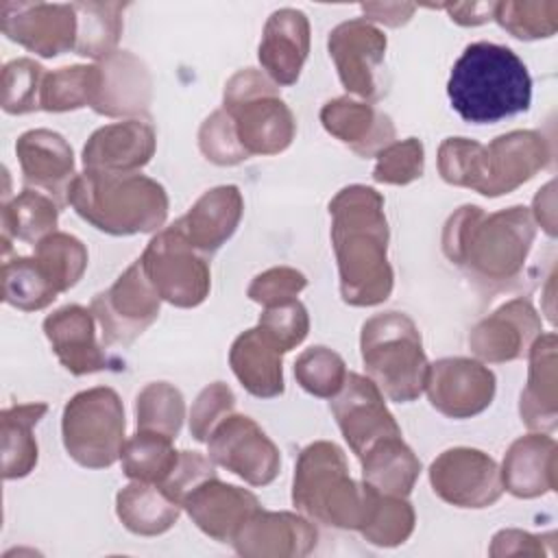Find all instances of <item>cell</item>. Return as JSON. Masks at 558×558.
Returning a JSON list of instances; mask_svg holds the SVG:
<instances>
[{
	"mask_svg": "<svg viewBox=\"0 0 558 558\" xmlns=\"http://www.w3.org/2000/svg\"><path fill=\"white\" fill-rule=\"evenodd\" d=\"M320 120L329 133L349 144L357 155L371 157L375 150H384L395 137V126L388 116L377 113L364 102L349 98L331 100L323 107Z\"/></svg>",
	"mask_w": 558,
	"mask_h": 558,
	"instance_id": "obj_26",
	"label": "cell"
},
{
	"mask_svg": "<svg viewBox=\"0 0 558 558\" xmlns=\"http://www.w3.org/2000/svg\"><path fill=\"white\" fill-rule=\"evenodd\" d=\"M15 153L22 168V179L31 190L50 196L59 207L70 203L74 183V159L70 144L54 131L35 129L20 135Z\"/></svg>",
	"mask_w": 558,
	"mask_h": 558,
	"instance_id": "obj_16",
	"label": "cell"
},
{
	"mask_svg": "<svg viewBox=\"0 0 558 558\" xmlns=\"http://www.w3.org/2000/svg\"><path fill=\"white\" fill-rule=\"evenodd\" d=\"M44 331L61 364L74 373L85 375L105 368L107 360L94 336V320L81 305H65L44 320Z\"/></svg>",
	"mask_w": 558,
	"mask_h": 558,
	"instance_id": "obj_22",
	"label": "cell"
},
{
	"mask_svg": "<svg viewBox=\"0 0 558 558\" xmlns=\"http://www.w3.org/2000/svg\"><path fill=\"white\" fill-rule=\"evenodd\" d=\"M338 392L340 395L331 399V412L347 442L360 458L377 440L388 436H401L392 414L384 405L381 392L375 381L349 373Z\"/></svg>",
	"mask_w": 558,
	"mask_h": 558,
	"instance_id": "obj_14",
	"label": "cell"
},
{
	"mask_svg": "<svg viewBox=\"0 0 558 558\" xmlns=\"http://www.w3.org/2000/svg\"><path fill=\"white\" fill-rule=\"evenodd\" d=\"M140 262L153 288L166 301L194 307L207 296L209 268L177 222L153 238Z\"/></svg>",
	"mask_w": 558,
	"mask_h": 558,
	"instance_id": "obj_10",
	"label": "cell"
},
{
	"mask_svg": "<svg viewBox=\"0 0 558 558\" xmlns=\"http://www.w3.org/2000/svg\"><path fill=\"white\" fill-rule=\"evenodd\" d=\"M242 216V196L238 187L222 185L205 192L196 205L177 220L179 229L196 251L211 253L231 238Z\"/></svg>",
	"mask_w": 558,
	"mask_h": 558,
	"instance_id": "obj_23",
	"label": "cell"
},
{
	"mask_svg": "<svg viewBox=\"0 0 558 558\" xmlns=\"http://www.w3.org/2000/svg\"><path fill=\"white\" fill-rule=\"evenodd\" d=\"M124 4H74L76 11V52L83 57H105L120 37V11Z\"/></svg>",
	"mask_w": 558,
	"mask_h": 558,
	"instance_id": "obj_37",
	"label": "cell"
},
{
	"mask_svg": "<svg viewBox=\"0 0 558 558\" xmlns=\"http://www.w3.org/2000/svg\"><path fill=\"white\" fill-rule=\"evenodd\" d=\"M362 360L368 375L392 401H412L425 388L429 364L421 349L418 329L405 314L386 312L364 323Z\"/></svg>",
	"mask_w": 558,
	"mask_h": 558,
	"instance_id": "obj_7",
	"label": "cell"
},
{
	"mask_svg": "<svg viewBox=\"0 0 558 558\" xmlns=\"http://www.w3.org/2000/svg\"><path fill=\"white\" fill-rule=\"evenodd\" d=\"M225 111L242 148L253 155L281 153L294 137V118L275 87L255 70L238 72L225 89Z\"/></svg>",
	"mask_w": 558,
	"mask_h": 558,
	"instance_id": "obj_8",
	"label": "cell"
},
{
	"mask_svg": "<svg viewBox=\"0 0 558 558\" xmlns=\"http://www.w3.org/2000/svg\"><path fill=\"white\" fill-rule=\"evenodd\" d=\"M525 231L532 229L523 207L482 218L480 207L466 205L449 218L442 246L447 257L477 281H501L519 266L530 246V242L508 244V240Z\"/></svg>",
	"mask_w": 558,
	"mask_h": 558,
	"instance_id": "obj_4",
	"label": "cell"
},
{
	"mask_svg": "<svg viewBox=\"0 0 558 558\" xmlns=\"http://www.w3.org/2000/svg\"><path fill=\"white\" fill-rule=\"evenodd\" d=\"M198 144L205 157L220 166H231L248 157L238 140L235 124L227 111H216L211 118L205 120V124L201 126Z\"/></svg>",
	"mask_w": 558,
	"mask_h": 558,
	"instance_id": "obj_42",
	"label": "cell"
},
{
	"mask_svg": "<svg viewBox=\"0 0 558 558\" xmlns=\"http://www.w3.org/2000/svg\"><path fill=\"white\" fill-rule=\"evenodd\" d=\"M92 312L107 344H129L159 314V294L137 259L120 279L94 296Z\"/></svg>",
	"mask_w": 558,
	"mask_h": 558,
	"instance_id": "obj_11",
	"label": "cell"
},
{
	"mask_svg": "<svg viewBox=\"0 0 558 558\" xmlns=\"http://www.w3.org/2000/svg\"><path fill=\"white\" fill-rule=\"evenodd\" d=\"M434 493L460 508L490 506L499 493V473L495 462L477 449H449L429 471Z\"/></svg>",
	"mask_w": 558,
	"mask_h": 558,
	"instance_id": "obj_15",
	"label": "cell"
},
{
	"mask_svg": "<svg viewBox=\"0 0 558 558\" xmlns=\"http://www.w3.org/2000/svg\"><path fill=\"white\" fill-rule=\"evenodd\" d=\"M381 207V196L364 185L344 187L329 205L340 290L351 305L381 303L392 290V270L386 262L388 229Z\"/></svg>",
	"mask_w": 558,
	"mask_h": 558,
	"instance_id": "obj_1",
	"label": "cell"
},
{
	"mask_svg": "<svg viewBox=\"0 0 558 558\" xmlns=\"http://www.w3.org/2000/svg\"><path fill=\"white\" fill-rule=\"evenodd\" d=\"M155 150V131L150 124L131 120L98 129L83 150L85 172L133 174L148 163Z\"/></svg>",
	"mask_w": 558,
	"mask_h": 558,
	"instance_id": "obj_19",
	"label": "cell"
},
{
	"mask_svg": "<svg viewBox=\"0 0 558 558\" xmlns=\"http://www.w3.org/2000/svg\"><path fill=\"white\" fill-rule=\"evenodd\" d=\"M63 445L83 466H111L124 447V410L111 388L72 397L63 410Z\"/></svg>",
	"mask_w": 558,
	"mask_h": 558,
	"instance_id": "obj_9",
	"label": "cell"
},
{
	"mask_svg": "<svg viewBox=\"0 0 558 558\" xmlns=\"http://www.w3.org/2000/svg\"><path fill=\"white\" fill-rule=\"evenodd\" d=\"M57 203L26 187L13 201L2 203V240H20L26 244H39L57 227Z\"/></svg>",
	"mask_w": 558,
	"mask_h": 558,
	"instance_id": "obj_31",
	"label": "cell"
},
{
	"mask_svg": "<svg viewBox=\"0 0 558 558\" xmlns=\"http://www.w3.org/2000/svg\"><path fill=\"white\" fill-rule=\"evenodd\" d=\"M0 28L20 46L41 57H57L76 46L78 22L74 4L2 2Z\"/></svg>",
	"mask_w": 558,
	"mask_h": 558,
	"instance_id": "obj_12",
	"label": "cell"
},
{
	"mask_svg": "<svg viewBox=\"0 0 558 558\" xmlns=\"http://www.w3.org/2000/svg\"><path fill=\"white\" fill-rule=\"evenodd\" d=\"M57 288L50 283L35 257H2V299L4 303L35 312L57 299Z\"/></svg>",
	"mask_w": 558,
	"mask_h": 558,
	"instance_id": "obj_32",
	"label": "cell"
},
{
	"mask_svg": "<svg viewBox=\"0 0 558 558\" xmlns=\"http://www.w3.org/2000/svg\"><path fill=\"white\" fill-rule=\"evenodd\" d=\"M447 96L458 116L473 124H493L527 111L532 78L508 46L469 44L451 68Z\"/></svg>",
	"mask_w": 558,
	"mask_h": 558,
	"instance_id": "obj_2",
	"label": "cell"
},
{
	"mask_svg": "<svg viewBox=\"0 0 558 558\" xmlns=\"http://www.w3.org/2000/svg\"><path fill=\"white\" fill-rule=\"evenodd\" d=\"M196 525L216 541H233L242 523L259 510L257 499L238 486L214 477L198 484L183 501Z\"/></svg>",
	"mask_w": 558,
	"mask_h": 558,
	"instance_id": "obj_20",
	"label": "cell"
},
{
	"mask_svg": "<svg viewBox=\"0 0 558 558\" xmlns=\"http://www.w3.org/2000/svg\"><path fill=\"white\" fill-rule=\"evenodd\" d=\"M209 456L246 480L264 486L279 471V451L248 416H229L216 425L209 436Z\"/></svg>",
	"mask_w": 558,
	"mask_h": 558,
	"instance_id": "obj_13",
	"label": "cell"
},
{
	"mask_svg": "<svg viewBox=\"0 0 558 558\" xmlns=\"http://www.w3.org/2000/svg\"><path fill=\"white\" fill-rule=\"evenodd\" d=\"M179 508L181 504L157 484L137 482L118 495V517L131 532L144 536L166 532L177 521Z\"/></svg>",
	"mask_w": 558,
	"mask_h": 558,
	"instance_id": "obj_29",
	"label": "cell"
},
{
	"mask_svg": "<svg viewBox=\"0 0 558 558\" xmlns=\"http://www.w3.org/2000/svg\"><path fill=\"white\" fill-rule=\"evenodd\" d=\"M168 436L157 432H137L122 447V466L124 473L137 482L163 484L172 473L179 453L170 447Z\"/></svg>",
	"mask_w": 558,
	"mask_h": 558,
	"instance_id": "obj_33",
	"label": "cell"
},
{
	"mask_svg": "<svg viewBox=\"0 0 558 558\" xmlns=\"http://www.w3.org/2000/svg\"><path fill=\"white\" fill-rule=\"evenodd\" d=\"M35 259L57 288V292L70 290L87 266V251L74 235L50 233L35 244Z\"/></svg>",
	"mask_w": 558,
	"mask_h": 558,
	"instance_id": "obj_36",
	"label": "cell"
},
{
	"mask_svg": "<svg viewBox=\"0 0 558 558\" xmlns=\"http://www.w3.org/2000/svg\"><path fill=\"white\" fill-rule=\"evenodd\" d=\"M541 144L534 133H508L490 146L466 137H449L440 146V174L453 185L473 187L484 196L508 194L541 166Z\"/></svg>",
	"mask_w": 558,
	"mask_h": 558,
	"instance_id": "obj_5",
	"label": "cell"
},
{
	"mask_svg": "<svg viewBox=\"0 0 558 558\" xmlns=\"http://www.w3.org/2000/svg\"><path fill=\"white\" fill-rule=\"evenodd\" d=\"M307 327V312L299 301L266 307L259 318V329L279 347L281 353L296 347L305 338Z\"/></svg>",
	"mask_w": 558,
	"mask_h": 558,
	"instance_id": "obj_43",
	"label": "cell"
},
{
	"mask_svg": "<svg viewBox=\"0 0 558 558\" xmlns=\"http://www.w3.org/2000/svg\"><path fill=\"white\" fill-rule=\"evenodd\" d=\"M100 83L98 65H72L46 74L41 85V109L68 111L83 105H94Z\"/></svg>",
	"mask_w": 558,
	"mask_h": 558,
	"instance_id": "obj_35",
	"label": "cell"
},
{
	"mask_svg": "<svg viewBox=\"0 0 558 558\" xmlns=\"http://www.w3.org/2000/svg\"><path fill=\"white\" fill-rule=\"evenodd\" d=\"M46 403H24L2 410V475L17 480L37 464V442L33 427L46 414Z\"/></svg>",
	"mask_w": 558,
	"mask_h": 558,
	"instance_id": "obj_30",
	"label": "cell"
},
{
	"mask_svg": "<svg viewBox=\"0 0 558 558\" xmlns=\"http://www.w3.org/2000/svg\"><path fill=\"white\" fill-rule=\"evenodd\" d=\"M214 466L207 458H203L196 451H181L179 460L172 469V473L166 477V482L161 484V488L177 501L183 506L185 497L205 480L214 477Z\"/></svg>",
	"mask_w": 558,
	"mask_h": 558,
	"instance_id": "obj_47",
	"label": "cell"
},
{
	"mask_svg": "<svg viewBox=\"0 0 558 558\" xmlns=\"http://www.w3.org/2000/svg\"><path fill=\"white\" fill-rule=\"evenodd\" d=\"M305 288V277L292 268H270L257 275L248 288V296L266 307L283 305Z\"/></svg>",
	"mask_w": 558,
	"mask_h": 558,
	"instance_id": "obj_46",
	"label": "cell"
},
{
	"mask_svg": "<svg viewBox=\"0 0 558 558\" xmlns=\"http://www.w3.org/2000/svg\"><path fill=\"white\" fill-rule=\"evenodd\" d=\"M412 527H414V512L410 504L392 495L381 497V493H377L371 517L362 527V534L377 545H399L410 536Z\"/></svg>",
	"mask_w": 558,
	"mask_h": 558,
	"instance_id": "obj_40",
	"label": "cell"
},
{
	"mask_svg": "<svg viewBox=\"0 0 558 558\" xmlns=\"http://www.w3.org/2000/svg\"><path fill=\"white\" fill-rule=\"evenodd\" d=\"M310 48L307 17L296 9H281L270 15L259 44V61L281 85L299 78Z\"/></svg>",
	"mask_w": 558,
	"mask_h": 558,
	"instance_id": "obj_21",
	"label": "cell"
},
{
	"mask_svg": "<svg viewBox=\"0 0 558 558\" xmlns=\"http://www.w3.org/2000/svg\"><path fill=\"white\" fill-rule=\"evenodd\" d=\"M100 68L94 109L102 116L146 111L150 100V78L142 61L129 52L109 54Z\"/></svg>",
	"mask_w": 558,
	"mask_h": 558,
	"instance_id": "obj_24",
	"label": "cell"
},
{
	"mask_svg": "<svg viewBox=\"0 0 558 558\" xmlns=\"http://www.w3.org/2000/svg\"><path fill=\"white\" fill-rule=\"evenodd\" d=\"M292 499L301 510L327 525L362 530L377 490L368 484L357 486L351 482L344 456L336 445L314 442L299 458Z\"/></svg>",
	"mask_w": 558,
	"mask_h": 558,
	"instance_id": "obj_6",
	"label": "cell"
},
{
	"mask_svg": "<svg viewBox=\"0 0 558 558\" xmlns=\"http://www.w3.org/2000/svg\"><path fill=\"white\" fill-rule=\"evenodd\" d=\"M231 366L242 386L255 397H277L283 392L281 351L257 327L242 333L231 347Z\"/></svg>",
	"mask_w": 558,
	"mask_h": 558,
	"instance_id": "obj_27",
	"label": "cell"
},
{
	"mask_svg": "<svg viewBox=\"0 0 558 558\" xmlns=\"http://www.w3.org/2000/svg\"><path fill=\"white\" fill-rule=\"evenodd\" d=\"M423 172V146L418 140L410 137L401 144H390L386 150L379 153L375 166V181L381 183H410L418 179Z\"/></svg>",
	"mask_w": 558,
	"mask_h": 558,
	"instance_id": "obj_44",
	"label": "cell"
},
{
	"mask_svg": "<svg viewBox=\"0 0 558 558\" xmlns=\"http://www.w3.org/2000/svg\"><path fill=\"white\" fill-rule=\"evenodd\" d=\"M231 408H233V395L225 384L216 381L214 386L205 388L192 408L190 429H192L194 438L209 440L211 432L216 429V425L220 421L227 418Z\"/></svg>",
	"mask_w": 558,
	"mask_h": 558,
	"instance_id": "obj_45",
	"label": "cell"
},
{
	"mask_svg": "<svg viewBox=\"0 0 558 558\" xmlns=\"http://www.w3.org/2000/svg\"><path fill=\"white\" fill-rule=\"evenodd\" d=\"M364 482L377 493L403 497L412 490L414 480L421 471L414 453L401 442L399 436L377 440L364 456Z\"/></svg>",
	"mask_w": 558,
	"mask_h": 558,
	"instance_id": "obj_28",
	"label": "cell"
},
{
	"mask_svg": "<svg viewBox=\"0 0 558 558\" xmlns=\"http://www.w3.org/2000/svg\"><path fill=\"white\" fill-rule=\"evenodd\" d=\"M240 554H307L316 532L288 512H253L233 536Z\"/></svg>",
	"mask_w": 558,
	"mask_h": 558,
	"instance_id": "obj_25",
	"label": "cell"
},
{
	"mask_svg": "<svg viewBox=\"0 0 558 558\" xmlns=\"http://www.w3.org/2000/svg\"><path fill=\"white\" fill-rule=\"evenodd\" d=\"M46 72L33 59H15L2 70V109L7 113H31L41 109V85Z\"/></svg>",
	"mask_w": 558,
	"mask_h": 558,
	"instance_id": "obj_39",
	"label": "cell"
},
{
	"mask_svg": "<svg viewBox=\"0 0 558 558\" xmlns=\"http://www.w3.org/2000/svg\"><path fill=\"white\" fill-rule=\"evenodd\" d=\"M514 307L517 301L510 305H504L501 310L495 312L493 318H486L484 323H480L469 342L473 347V351L480 357L493 360V362H504V360H512L517 355H521L519 349V340L521 336L517 333V329L521 327V320L532 312L527 305L519 303V316H514Z\"/></svg>",
	"mask_w": 558,
	"mask_h": 558,
	"instance_id": "obj_34",
	"label": "cell"
},
{
	"mask_svg": "<svg viewBox=\"0 0 558 558\" xmlns=\"http://www.w3.org/2000/svg\"><path fill=\"white\" fill-rule=\"evenodd\" d=\"M183 421V397L177 388L159 381L137 395V429L177 438Z\"/></svg>",
	"mask_w": 558,
	"mask_h": 558,
	"instance_id": "obj_38",
	"label": "cell"
},
{
	"mask_svg": "<svg viewBox=\"0 0 558 558\" xmlns=\"http://www.w3.org/2000/svg\"><path fill=\"white\" fill-rule=\"evenodd\" d=\"M386 37L364 20L344 22L329 37V54L336 61L342 85L364 98H377L375 72L384 59Z\"/></svg>",
	"mask_w": 558,
	"mask_h": 558,
	"instance_id": "obj_18",
	"label": "cell"
},
{
	"mask_svg": "<svg viewBox=\"0 0 558 558\" xmlns=\"http://www.w3.org/2000/svg\"><path fill=\"white\" fill-rule=\"evenodd\" d=\"M425 388L436 410L453 418H464L482 412L490 403L495 377L473 360L449 357L429 366Z\"/></svg>",
	"mask_w": 558,
	"mask_h": 558,
	"instance_id": "obj_17",
	"label": "cell"
},
{
	"mask_svg": "<svg viewBox=\"0 0 558 558\" xmlns=\"http://www.w3.org/2000/svg\"><path fill=\"white\" fill-rule=\"evenodd\" d=\"M70 203L78 216L113 235L153 231L168 214L163 187L135 172H85L74 179Z\"/></svg>",
	"mask_w": 558,
	"mask_h": 558,
	"instance_id": "obj_3",
	"label": "cell"
},
{
	"mask_svg": "<svg viewBox=\"0 0 558 558\" xmlns=\"http://www.w3.org/2000/svg\"><path fill=\"white\" fill-rule=\"evenodd\" d=\"M493 4H453L447 7L451 13V20H456L458 24H482L486 20H490L486 13L480 11H488Z\"/></svg>",
	"mask_w": 558,
	"mask_h": 558,
	"instance_id": "obj_48",
	"label": "cell"
},
{
	"mask_svg": "<svg viewBox=\"0 0 558 558\" xmlns=\"http://www.w3.org/2000/svg\"><path fill=\"white\" fill-rule=\"evenodd\" d=\"M294 375L301 381V386L316 397L338 395V390L342 388L344 377H347L340 355H336L333 351H329L325 347L307 349L299 357V362L294 366Z\"/></svg>",
	"mask_w": 558,
	"mask_h": 558,
	"instance_id": "obj_41",
	"label": "cell"
}]
</instances>
